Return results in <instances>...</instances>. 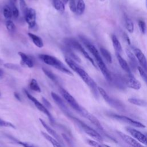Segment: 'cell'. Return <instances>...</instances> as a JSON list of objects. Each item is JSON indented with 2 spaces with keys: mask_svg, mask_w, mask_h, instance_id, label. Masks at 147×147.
<instances>
[{
  "mask_svg": "<svg viewBox=\"0 0 147 147\" xmlns=\"http://www.w3.org/2000/svg\"><path fill=\"white\" fill-rule=\"evenodd\" d=\"M65 61L67 65L75 72H76L82 80L87 84V85L90 88L92 94L95 98H98L99 96V91L98 90V86L95 81L88 75V74L72 59L68 56L65 57Z\"/></svg>",
  "mask_w": 147,
  "mask_h": 147,
  "instance_id": "6da1fadb",
  "label": "cell"
},
{
  "mask_svg": "<svg viewBox=\"0 0 147 147\" xmlns=\"http://www.w3.org/2000/svg\"><path fill=\"white\" fill-rule=\"evenodd\" d=\"M82 42L83 43V44L86 46V47L88 49V50L91 53V54L94 57L96 63L99 67V69H100L102 74L103 75L105 79L108 82H111L112 81V76L111 75L107 68L106 64L103 62L98 51L95 48V47L92 44L87 38H86L84 36H79Z\"/></svg>",
  "mask_w": 147,
  "mask_h": 147,
  "instance_id": "7a4b0ae2",
  "label": "cell"
},
{
  "mask_svg": "<svg viewBox=\"0 0 147 147\" xmlns=\"http://www.w3.org/2000/svg\"><path fill=\"white\" fill-rule=\"evenodd\" d=\"M39 57L45 64L52 66L67 75L73 76L72 72L69 70L60 60L55 57L47 54H40L39 55Z\"/></svg>",
  "mask_w": 147,
  "mask_h": 147,
  "instance_id": "3957f363",
  "label": "cell"
},
{
  "mask_svg": "<svg viewBox=\"0 0 147 147\" xmlns=\"http://www.w3.org/2000/svg\"><path fill=\"white\" fill-rule=\"evenodd\" d=\"M63 41L67 46H68L71 48H74V49L80 52L83 54V55L87 60H88L90 61V62H91V63L95 67H96L94 60L92 59V57H90V56L86 51L84 48L82 46V45L76 40H75V38H66L64 39Z\"/></svg>",
  "mask_w": 147,
  "mask_h": 147,
  "instance_id": "277c9868",
  "label": "cell"
},
{
  "mask_svg": "<svg viewBox=\"0 0 147 147\" xmlns=\"http://www.w3.org/2000/svg\"><path fill=\"white\" fill-rule=\"evenodd\" d=\"M72 118L74 119V121L76 122L77 125L87 135H88L91 137L94 138L95 140H96L98 141H100V142L103 141L102 137L101 136V135L98 131H96L94 129L91 128L90 126H89L88 125H87V124H86L84 122L80 121V119H78V118H76L74 117H72Z\"/></svg>",
  "mask_w": 147,
  "mask_h": 147,
  "instance_id": "5b68a950",
  "label": "cell"
},
{
  "mask_svg": "<svg viewBox=\"0 0 147 147\" xmlns=\"http://www.w3.org/2000/svg\"><path fill=\"white\" fill-rule=\"evenodd\" d=\"M98 90L99 93L102 95L104 100L110 106L117 110H123L124 109L123 105L119 100L110 96L103 88L100 87H98Z\"/></svg>",
  "mask_w": 147,
  "mask_h": 147,
  "instance_id": "8992f818",
  "label": "cell"
},
{
  "mask_svg": "<svg viewBox=\"0 0 147 147\" xmlns=\"http://www.w3.org/2000/svg\"><path fill=\"white\" fill-rule=\"evenodd\" d=\"M108 115L113 118L115 119L117 121H119L121 122L127 123L131 126L136 127H140V128H145V126L141 122L136 121L130 117H128L125 115H119V114H109Z\"/></svg>",
  "mask_w": 147,
  "mask_h": 147,
  "instance_id": "52a82bcc",
  "label": "cell"
},
{
  "mask_svg": "<svg viewBox=\"0 0 147 147\" xmlns=\"http://www.w3.org/2000/svg\"><path fill=\"white\" fill-rule=\"evenodd\" d=\"M60 92L61 94L62 95L63 97L64 98V99L67 102V103L76 111L79 113L82 109V107L79 103L77 102L76 99L65 89L63 88H60Z\"/></svg>",
  "mask_w": 147,
  "mask_h": 147,
  "instance_id": "ba28073f",
  "label": "cell"
},
{
  "mask_svg": "<svg viewBox=\"0 0 147 147\" xmlns=\"http://www.w3.org/2000/svg\"><path fill=\"white\" fill-rule=\"evenodd\" d=\"M25 93L27 97L34 103V105L37 107V109L38 110H39L40 111H41L42 113H44L49 118L51 122H53V118L51 114L49 111V110L47 109V107L44 105H42L41 103H40L36 98H35L34 96H33L30 93H29L26 90H25Z\"/></svg>",
  "mask_w": 147,
  "mask_h": 147,
  "instance_id": "9c48e42d",
  "label": "cell"
},
{
  "mask_svg": "<svg viewBox=\"0 0 147 147\" xmlns=\"http://www.w3.org/2000/svg\"><path fill=\"white\" fill-rule=\"evenodd\" d=\"M79 113H80L82 116H83L84 117L87 118L88 120H89L96 127H97L98 130H99L101 131H104L103 127H102L99 120L95 116H94L92 114L90 113L87 110L82 107V109Z\"/></svg>",
  "mask_w": 147,
  "mask_h": 147,
  "instance_id": "30bf717a",
  "label": "cell"
},
{
  "mask_svg": "<svg viewBox=\"0 0 147 147\" xmlns=\"http://www.w3.org/2000/svg\"><path fill=\"white\" fill-rule=\"evenodd\" d=\"M123 80L125 85L127 87L137 90L141 88V83L131 74V73L127 74L125 75Z\"/></svg>",
  "mask_w": 147,
  "mask_h": 147,
  "instance_id": "8fae6325",
  "label": "cell"
},
{
  "mask_svg": "<svg viewBox=\"0 0 147 147\" xmlns=\"http://www.w3.org/2000/svg\"><path fill=\"white\" fill-rule=\"evenodd\" d=\"M126 131L130 133V134L136 140L142 143L143 144H145L146 145V141H147V137L146 135L143 134L139 130L133 129L132 127H126Z\"/></svg>",
  "mask_w": 147,
  "mask_h": 147,
  "instance_id": "7c38bea8",
  "label": "cell"
},
{
  "mask_svg": "<svg viewBox=\"0 0 147 147\" xmlns=\"http://www.w3.org/2000/svg\"><path fill=\"white\" fill-rule=\"evenodd\" d=\"M51 96H52L53 99L54 100L55 102L59 106V107L61 110V111L64 114H65L69 116L72 118L73 116L71 115L69 110H68L67 105H65V103L63 101V100L61 99V98L54 92H51Z\"/></svg>",
  "mask_w": 147,
  "mask_h": 147,
  "instance_id": "4fadbf2b",
  "label": "cell"
},
{
  "mask_svg": "<svg viewBox=\"0 0 147 147\" xmlns=\"http://www.w3.org/2000/svg\"><path fill=\"white\" fill-rule=\"evenodd\" d=\"M25 19L27 22L29 28L32 29L36 25V12L33 8H28L27 11L24 15Z\"/></svg>",
  "mask_w": 147,
  "mask_h": 147,
  "instance_id": "5bb4252c",
  "label": "cell"
},
{
  "mask_svg": "<svg viewBox=\"0 0 147 147\" xmlns=\"http://www.w3.org/2000/svg\"><path fill=\"white\" fill-rule=\"evenodd\" d=\"M117 133L126 143L129 144L131 147H144L142 144L138 142V141L134 139V138L129 136L128 135H126L123 133H122L119 131H117Z\"/></svg>",
  "mask_w": 147,
  "mask_h": 147,
  "instance_id": "9a60e30c",
  "label": "cell"
},
{
  "mask_svg": "<svg viewBox=\"0 0 147 147\" xmlns=\"http://www.w3.org/2000/svg\"><path fill=\"white\" fill-rule=\"evenodd\" d=\"M133 52H134V55L136 56V58L138 59L141 67L144 69H146L147 60L144 54L142 53V52L137 48H134Z\"/></svg>",
  "mask_w": 147,
  "mask_h": 147,
  "instance_id": "2e32d148",
  "label": "cell"
},
{
  "mask_svg": "<svg viewBox=\"0 0 147 147\" xmlns=\"http://www.w3.org/2000/svg\"><path fill=\"white\" fill-rule=\"evenodd\" d=\"M126 52L127 56L128 57V59L129 60L130 67L132 68V69L135 71L138 67L137 61L136 59V57L134 55V54L132 52V51L129 48H127L126 49Z\"/></svg>",
  "mask_w": 147,
  "mask_h": 147,
  "instance_id": "e0dca14e",
  "label": "cell"
},
{
  "mask_svg": "<svg viewBox=\"0 0 147 147\" xmlns=\"http://www.w3.org/2000/svg\"><path fill=\"white\" fill-rule=\"evenodd\" d=\"M18 55L20 56L21 59V63L23 65H26L29 68H32L34 66V62L32 59L28 55H26L24 52H19L18 53Z\"/></svg>",
  "mask_w": 147,
  "mask_h": 147,
  "instance_id": "ac0fdd59",
  "label": "cell"
},
{
  "mask_svg": "<svg viewBox=\"0 0 147 147\" xmlns=\"http://www.w3.org/2000/svg\"><path fill=\"white\" fill-rule=\"evenodd\" d=\"M40 121L42 125L44 127V128L47 130V131L54 138H55L57 141H59L60 143H62L63 144V141H61V139L60 138V137L58 135V134L53 129H52L44 120H42V119H40Z\"/></svg>",
  "mask_w": 147,
  "mask_h": 147,
  "instance_id": "d6986e66",
  "label": "cell"
},
{
  "mask_svg": "<svg viewBox=\"0 0 147 147\" xmlns=\"http://www.w3.org/2000/svg\"><path fill=\"white\" fill-rule=\"evenodd\" d=\"M116 56L117 58V60L118 61V63L121 67V68L127 73V74H130V68L127 64V63L126 61V60L121 56V54L116 53Z\"/></svg>",
  "mask_w": 147,
  "mask_h": 147,
  "instance_id": "ffe728a7",
  "label": "cell"
},
{
  "mask_svg": "<svg viewBox=\"0 0 147 147\" xmlns=\"http://www.w3.org/2000/svg\"><path fill=\"white\" fill-rule=\"evenodd\" d=\"M29 37L31 38L32 41H33V44L38 48H41L42 47H43L44 46V43L43 41L41 39V38L33 33H28Z\"/></svg>",
  "mask_w": 147,
  "mask_h": 147,
  "instance_id": "44dd1931",
  "label": "cell"
},
{
  "mask_svg": "<svg viewBox=\"0 0 147 147\" xmlns=\"http://www.w3.org/2000/svg\"><path fill=\"white\" fill-rule=\"evenodd\" d=\"M63 51L64 52V53H65L66 55H67V56L69 57V58L72 59V60H74V61H76L77 62L81 61L79 57L76 54H75V53L72 50L71 48L66 45L65 47L63 48Z\"/></svg>",
  "mask_w": 147,
  "mask_h": 147,
  "instance_id": "7402d4cb",
  "label": "cell"
},
{
  "mask_svg": "<svg viewBox=\"0 0 147 147\" xmlns=\"http://www.w3.org/2000/svg\"><path fill=\"white\" fill-rule=\"evenodd\" d=\"M111 37V40L113 42V45L116 52V53L121 54V53L122 52V48L118 38L114 34H112Z\"/></svg>",
  "mask_w": 147,
  "mask_h": 147,
  "instance_id": "603a6c76",
  "label": "cell"
},
{
  "mask_svg": "<svg viewBox=\"0 0 147 147\" xmlns=\"http://www.w3.org/2000/svg\"><path fill=\"white\" fill-rule=\"evenodd\" d=\"M41 134L46 140H47L48 141L51 142V144L53 146V147H63L59 141H57L55 138H53V137L51 136L48 134L41 131Z\"/></svg>",
  "mask_w": 147,
  "mask_h": 147,
  "instance_id": "cb8c5ba5",
  "label": "cell"
},
{
  "mask_svg": "<svg viewBox=\"0 0 147 147\" xmlns=\"http://www.w3.org/2000/svg\"><path fill=\"white\" fill-rule=\"evenodd\" d=\"M128 101L129 103L138 106L145 107L147 106V102L145 100L139 98H130L128 99Z\"/></svg>",
  "mask_w": 147,
  "mask_h": 147,
  "instance_id": "d4e9b609",
  "label": "cell"
},
{
  "mask_svg": "<svg viewBox=\"0 0 147 147\" xmlns=\"http://www.w3.org/2000/svg\"><path fill=\"white\" fill-rule=\"evenodd\" d=\"M53 5L55 9L60 13H63L65 10L64 3L60 0H53Z\"/></svg>",
  "mask_w": 147,
  "mask_h": 147,
  "instance_id": "484cf974",
  "label": "cell"
},
{
  "mask_svg": "<svg viewBox=\"0 0 147 147\" xmlns=\"http://www.w3.org/2000/svg\"><path fill=\"white\" fill-rule=\"evenodd\" d=\"M125 26L127 31L131 33L134 31V24L132 20L127 16L125 17Z\"/></svg>",
  "mask_w": 147,
  "mask_h": 147,
  "instance_id": "4316f807",
  "label": "cell"
},
{
  "mask_svg": "<svg viewBox=\"0 0 147 147\" xmlns=\"http://www.w3.org/2000/svg\"><path fill=\"white\" fill-rule=\"evenodd\" d=\"M85 3L83 0H78L76 13L78 15H82L85 10Z\"/></svg>",
  "mask_w": 147,
  "mask_h": 147,
  "instance_id": "83f0119b",
  "label": "cell"
},
{
  "mask_svg": "<svg viewBox=\"0 0 147 147\" xmlns=\"http://www.w3.org/2000/svg\"><path fill=\"white\" fill-rule=\"evenodd\" d=\"M100 52L102 55V56L105 58V59L109 63H112V57L110 53L105 48L103 47L100 48Z\"/></svg>",
  "mask_w": 147,
  "mask_h": 147,
  "instance_id": "f1b7e54d",
  "label": "cell"
},
{
  "mask_svg": "<svg viewBox=\"0 0 147 147\" xmlns=\"http://www.w3.org/2000/svg\"><path fill=\"white\" fill-rule=\"evenodd\" d=\"M42 70L43 72L45 74V75L49 78L51 80L54 82L55 83H58V78L56 76V75H55L51 71L47 69V68H42Z\"/></svg>",
  "mask_w": 147,
  "mask_h": 147,
  "instance_id": "f546056e",
  "label": "cell"
},
{
  "mask_svg": "<svg viewBox=\"0 0 147 147\" xmlns=\"http://www.w3.org/2000/svg\"><path fill=\"white\" fill-rule=\"evenodd\" d=\"M3 14L6 19L10 20L11 18V17H13L11 7L9 6V5H5L3 7Z\"/></svg>",
  "mask_w": 147,
  "mask_h": 147,
  "instance_id": "4dcf8cb0",
  "label": "cell"
},
{
  "mask_svg": "<svg viewBox=\"0 0 147 147\" xmlns=\"http://www.w3.org/2000/svg\"><path fill=\"white\" fill-rule=\"evenodd\" d=\"M29 87L30 88L37 92H41V88L37 82V80L34 79H32L29 83Z\"/></svg>",
  "mask_w": 147,
  "mask_h": 147,
  "instance_id": "1f68e13d",
  "label": "cell"
},
{
  "mask_svg": "<svg viewBox=\"0 0 147 147\" xmlns=\"http://www.w3.org/2000/svg\"><path fill=\"white\" fill-rule=\"evenodd\" d=\"M6 27L7 28V30L10 32L13 33L16 31V28L14 24V22L10 20H7L6 21Z\"/></svg>",
  "mask_w": 147,
  "mask_h": 147,
  "instance_id": "d6a6232c",
  "label": "cell"
},
{
  "mask_svg": "<svg viewBox=\"0 0 147 147\" xmlns=\"http://www.w3.org/2000/svg\"><path fill=\"white\" fill-rule=\"evenodd\" d=\"M3 66L5 68H7L8 69H13V70H16V71H20L21 70V67L20 65L17 64H15L13 63H6L3 64Z\"/></svg>",
  "mask_w": 147,
  "mask_h": 147,
  "instance_id": "836d02e7",
  "label": "cell"
},
{
  "mask_svg": "<svg viewBox=\"0 0 147 147\" xmlns=\"http://www.w3.org/2000/svg\"><path fill=\"white\" fill-rule=\"evenodd\" d=\"M138 26H139L141 32L142 34H145V33L146 32V29H147L146 25L145 22L143 20H140L138 22Z\"/></svg>",
  "mask_w": 147,
  "mask_h": 147,
  "instance_id": "e575fe53",
  "label": "cell"
},
{
  "mask_svg": "<svg viewBox=\"0 0 147 147\" xmlns=\"http://www.w3.org/2000/svg\"><path fill=\"white\" fill-rule=\"evenodd\" d=\"M10 7L11 8L13 17L15 18H18V17L19 16V10L18 9V8L16 6L15 4H11Z\"/></svg>",
  "mask_w": 147,
  "mask_h": 147,
  "instance_id": "d590c367",
  "label": "cell"
},
{
  "mask_svg": "<svg viewBox=\"0 0 147 147\" xmlns=\"http://www.w3.org/2000/svg\"><path fill=\"white\" fill-rule=\"evenodd\" d=\"M137 69H138V71L141 78L144 80V82L147 84V74H146V72L144 71V70L142 69V67L138 66Z\"/></svg>",
  "mask_w": 147,
  "mask_h": 147,
  "instance_id": "8d00e7d4",
  "label": "cell"
},
{
  "mask_svg": "<svg viewBox=\"0 0 147 147\" xmlns=\"http://www.w3.org/2000/svg\"><path fill=\"white\" fill-rule=\"evenodd\" d=\"M0 126H4V127H9L11 128H15V126L10 122L7 121H4L2 119L0 118Z\"/></svg>",
  "mask_w": 147,
  "mask_h": 147,
  "instance_id": "74e56055",
  "label": "cell"
},
{
  "mask_svg": "<svg viewBox=\"0 0 147 147\" xmlns=\"http://www.w3.org/2000/svg\"><path fill=\"white\" fill-rule=\"evenodd\" d=\"M87 143L93 146V147H105L104 146V145H102L101 144H100L99 142L96 141H94V140H87Z\"/></svg>",
  "mask_w": 147,
  "mask_h": 147,
  "instance_id": "f35d334b",
  "label": "cell"
},
{
  "mask_svg": "<svg viewBox=\"0 0 147 147\" xmlns=\"http://www.w3.org/2000/svg\"><path fill=\"white\" fill-rule=\"evenodd\" d=\"M75 2H76V0H69V9L74 13H76V5Z\"/></svg>",
  "mask_w": 147,
  "mask_h": 147,
  "instance_id": "ab89813d",
  "label": "cell"
},
{
  "mask_svg": "<svg viewBox=\"0 0 147 147\" xmlns=\"http://www.w3.org/2000/svg\"><path fill=\"white\" fill-rule=\"evenodd\" d=\"M17 143L22 145L23 147H34L32 144H30L29 143H28V142H25L17 141Z\"/></svg>",
  "mask_w": 147,
  "mask_h": 147,
  "instance_id": "60d3db41",
  "label": "cell"
},
{
  "mask_svg": "<svg viewBox=\"0 0 147 147\" xmlns=\"http://www.w3.org/2000/svg\"><path fill=\"white\" fill-rule=\"evenodd\" d=\"M42 101H43V102H44V105L45 106H47V107H48V108H51V103H50L45 98H42Z\"/></svg>",
  "mask_w": 147,
  "mask_h": 147,
  "instance_id": "b9f144b4",
  "label": "cell"
},
{
  "mask_svg": "<svg viewBox=\"0 0 147 147\" xmlns=\"http://www.w3.org/2000/svg\"><path fill=\"white\" fill-rule=\"evenodd\" d=\"M123 37H124V38H125L126 41L127 42V43L129 44H130V40L129 39V37H128V36L127 35V34H126L125 33H123Z\"/></svg>",
  "mask_w": 147,
  "mask_h": 147,
  "instance_id": "7bdbcfd3",
  "label": "cell"
},
{
  "mask_svg": "<svg viewBox=\"0 0 147 147\" xmlns=\"http://www.w3.org/2000/svg\"><path fill=\"white\" fill-rule=\"evenodd\" d=\"M3 75V71L0 68V77L2 76Z\"/></svg>",
  "mask_w": 147,
  "mask_h": 147,
  "instance_id": "ee69618b",
  "label": "cell"
},
{
  "mask_svg": "<svg viewBox=\"0 0 147 147\" xmlns=\"http://www.w3.org/2000/svg\"><path fill=\"white\" fill-rule=\"evenodd\" d=\"M16 1L17 0H10V2L11 4H15Z\"/></svg>",
  "mask_w": 147,
  "mask_h": 147,
  "instance_id": "f6af8a7d",
  "label": "cell"
},
{
  "mask_svg": "<svg viewBox=\"0 0 147 147\" xmlns=\"http://www.w3.org/2000/svg\"><path fill=\"white\" fill-rule=\"evenodd\" d=\"M63 1V2L64 3V4H66L69 0H62Z\"/></svg>",
  "mask_w": 147,
  "mask_h": 147,
  "instance_id": "bcb514c9",
  "label": "cell"
},
{
  "mask_svg": "<svg viewBox=\"0 0 147 147\" xmlns=\"http://www.w3.org/2000/svg\"><path fill=\"white\" fill-rule=\"evenodd\" d=\"M3 64V60H1V59H0V65H1V64Z\"/></svg>",
  "mask_w": 147,
  "mask_h": 147,
  "instance_id": "7dc6e473",
  "label": "cell"
},
{
  "mask_svg": "<svg viewBox=\"0 0 147 147\" xmlns=\"http://www.w3.org/2000/svg\"><path fill=\"white\" fill-rule=\"evenodd\" d=\"M104 146H105V147H111V146H109V145H104Z\"/></svg>",
  "mask_w": 147,
  "mask_h": 147,
  "instance_id": "c3c4849f",
  "label": "cell"
},
{
  "mask_svg": "<svg viewBox=\"0 0 147 147\" xmlns=\"http://www.w3.org/2000/svg\"><path fill=\"white\" fill-rule=\"evenodd\" d=\"M146 135V137H147V134ZM146 145H147V141H146Z\"/></svg>",
  "mask_w": 147,
  "mask_h": 147,
  "instance_id": "681fc988",
  "label": "cell"
},
{
  "mask_svg": "<svg viewBox=\"0 0 147 147\" xmlns=\"http://www.w3.org/2000/svg\"><path fill=\"white\" fill-rule=\"evenodd\" d=\"M146 6H147V0H146Z\"/></svg>",
  "mask_w": 147,
  "mask_h": 147,
  "instance_id": "f907efd6",
  "label": "cell"
}]
</instances>
